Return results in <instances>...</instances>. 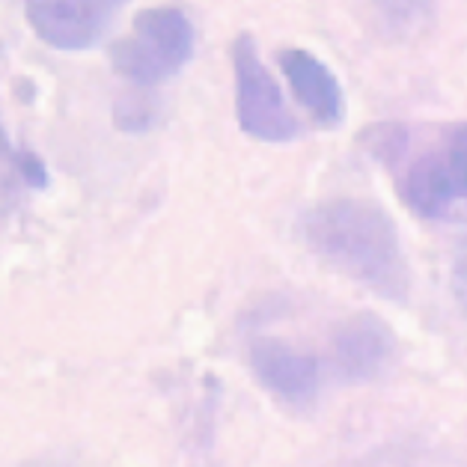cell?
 Here are the masks:
<instances>
[{
    "label": "cell",
    "instance_id": "1",
    "mask_svg": "<svg viewBox=\"0 0 467 467\" xmlns=\"http://www.w3.org/2000/svg\"><path fill=\"white\" fill-rule=\"evenodd\" d=\"M304 242L327 265L381 298L405 301L411 286L396 223L379 202L327 200L301 218Z\"/></svg>",
    "mask_w": 467,
    "mask_h": 467
},
{
    "label": "cell",
    "instance_id": "2",
    "mask_svg": "<svg viewBox=\"0 0 467 467\" xmlns=\"http://www.w3.org/2000/svg\"><path fill=\"white\" fill-rule=\"evenodd\" d=\"M372 155L396 170V191L423 218H467V125L417 134L405 125L372 129Z\"/></svg>",
    "mask_w": 467,
    "mask_h": 467
},
{
    "label": "cell",
    "instance_id": "3",
    "mask_svg": "<svg viewBox=\"0 0 467 467\" xmlns=\"http://www.w3.org/2000/svg\"><path fill=\"white\" fill-rule=\"evenodd\" d=\"M197 30L176 6L143 9L134 18L129 36L110 45V63L125 81L155 87L179 75L193 57Z\"/></svg>",
    "mask_w": 467,
    "mask_h": 467
},
{
    "label": "cell",
    "instance_id": "4",
    "mask_svg": "<svg viewBox=\"0 0 467 467\" xmlns=\"http://www.w3.org/2000/svg\"><path fill=\"white\" fill-rule=\"evenodd\" d=\"M233 69H235V113L238 125L256 140L289 143L301 134L298 119L286 108L275 75L262 63L256 39L250 33H238L233 42Z\"/></svg>",
    "mask_w": 467,
    "mask_h": 467
},
{
    "label": "cell",
    "instance_id": "5",
    "mask_svg": "<svg viewBox=\"0 0 467 467\" xmlns=\"http://www.w3.org/2000/svg\"><path fill=\"white\" fill-rule=\"evenodd\" d=\"M129 0H25L33 33L57 51H84L105 36Z\"/></svg>",
    "mask_w": 467,
    "mask_h": 467
},
{
    "label": "cell",
    "instance_id": "6",
    "mask_svg": "<svg viewBox=\"0 0 467 467\" xmlns=\"http://www.w3.org/2000/svg\"><path fill=\"white\" fill-rule=\"evenodd\" d=\"M280 69L286 75L295 99L306 108V113L325 129H337L346 117V96L337 75L304 48L280 51Z\"/></svg>",
    "mask_w": 467,
    "mask_h": 467
},
{
    "label": "cell",
    "instance_id": "7",
    "mask_svg": "<svg viewBox=\"0 0 467 467\" xmlns=\"http://www.w3.org/2000/svg\"><path fill=\"white\" fill-rule=\"evenodd\" d=\"M250 367L271 393L286 402H306L318 390V363L313 355L286 346L283 339L262 337L250 346Z\"/></svg>",
    "mask_w": 467,
    "mask_h": 467
},
{
    "label": "cell",
    "instance_id": "8",
    "mask_svg": "<svg viewBox=\"0 0 467 467\" xmlns=\"http://www.w3.org/2000/svg\"><path fill=\"white\" fill-rule=\"evenodd\" d=\"M393 351H396L393 330L372 313L351 316L334 337L337 369L351 381L381 375L387 369V363H390Z\"/></svg>",
    "mask_w": 467,
    "mask_h": 467
},
{
    "label": "cell",
    "instance_id": "9",
    "mask_svg": "<svg viewBox=\"0 0 467 467\" xmlns=\"http://www.w3.org/2000/svg\"><path fill=\"white\" fill-rule=\"evenodd\" d=\"M9 158H13L18 176L25 179L30 188H45V185H48V170H45L42 158H36V155L27 152V150H18V152H13Z\"/></svg>",
    "mask_w": 467,
    "mask_h": 467
},
{
    "label": "cell",
    "instance_id": "10",
    "mask_svg": "<svg viewBox=\"0 0 467 467\" xmlns=\"http://www.w3.org/2000/svg\"><path fill=\"white\" fill-rule=\"evenodd\" d=\"M450 286L455 295V304L462 306V313L467 316V244L455 254L452 271H450Z\"/></svg>",
    "mask_w": 467,
    "mask_h": 467
},
{
    "label": "cell",
    "instance_id": "11",
    "mask_svg": "<svg viewBox=\"0 0 467 467\" xmlns=\"http://www.w3.org/2000/svg\"><path fill=\"white\" fill-rule=\"evenodd\" d=\"M384 6V13L396 21H411L429 13V0H379Z\"/></svg>",
    "mask_w": 467,
    "mask_h": 467
}]
</instances>
